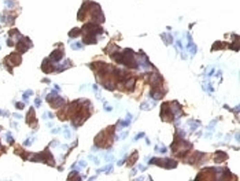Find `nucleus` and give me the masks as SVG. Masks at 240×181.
Listing matches in <instances>:
<instances>
[{
    "label": "nucleus",
    "instance_id": "1",
    "mask_svg": "<svg viewBox=\"0 0 240 181\" xmlns=\"http://www.w3.org/2000/svg\"><path fill=\"white\" fill-rule=\"evenodd\" d=\"M34 109L32 107L29 110V112L27 113V115L26 116V122L27 123L29 124L30 125L32 124V123H33V121H34V120L35 119V114H34Z\"/></svg>",
    "mask_w": 240,
    "mask_h": 181
},
{
    "label": "nucleus",
    "instance_id": "2",
    "mask_svg": "<svg viewBox=\"0 0 240 181\" xmlns=\"http://www.w3.org/2000/svg\"><path fill=\"white\" fill-rule=\"evenodd\" d=\"M16 107L17 109H20V110H22L24 109L25 107V105L23 103H22L21 102H18L16 104Z\"/></svg>",
    "mask_w": 240,
    "mask_h": 181
}]
</instances>
